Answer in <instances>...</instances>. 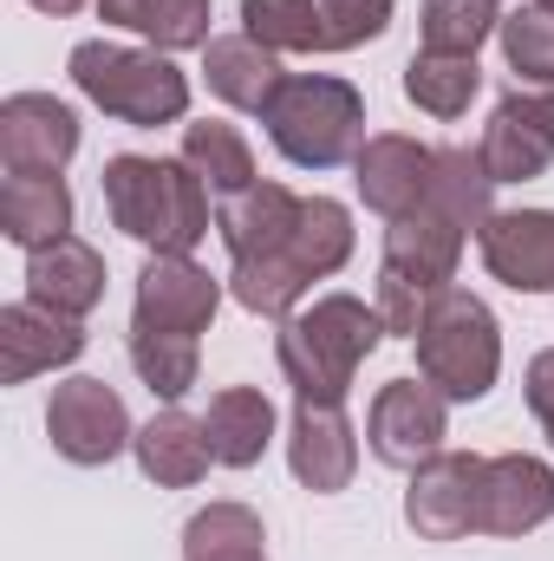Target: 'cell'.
I'll return each instance as SVG.
<instances>
[{
    "mask_svg": "<svg viewBox=\"0 0 554 561\" xmlns=\"http://www.w3.org/2000/svg\"><path fill=\"white\" fill-rule=\"evenodd\" d=\"M0 229L13 249H53L59 236H72V190L66 176H7L0 183Z\"/></svg>",
    "mask_w": 554,
    "mask_h": 561,
    "instance_id": "24",
    "label": "cell"
},
{
    "mask_svg": "<svg viewBox=\"0 0 554 561\" xmlns=\"http://www.w3.org/2000/svg\"><path fill=\"white\" fill-rule=\"evenodd\" d=\"M483 463L476 450H437L430 463L412 470L405 490V523L424 542H463L476 536V510H483Z\"/></svg>",
    "mask_w": 554,
    "mask_h": 561,
    "instance_id": "10",
    "label": "cell"
},
{
    "mask_svg": "<svg viewBox=\"0 0 554 561\" xmlns=\"http://www.w3.org/2000/svg\"><path fill=\"white\" fill-rule=\"evenodd\" d=\"M183 163L209 183V196H242L249 183H262V176H255V150H249V138H242L235 125H222V118L183 125Z\"/></svg>",
    "mask_w": 554,
    "mask_h": 561,
    "instance_id": "28",
    "label": "cell"
},
{
    "mask_svg": "<svg viewBox=\"0 0 554 561\" xmlns=\"http://www.w3.org/2000/svg\"><path fill=\"white\" fill-rule=\"evenodd\" d=\"M503 26V7L496 0H424L417 7V33H424V53H470L483 39H496Z\"/></svg>",
    "mask_w": 554,
    "mask_h": 561,
    "instance_id": "31",
    "label": "cell"
},
{
    "mask_svg": "<svg viewBox=\"0 0 554 561\" xmlns=\"http://www.w3.org/2000/svg\"><path fill=\"white\" fill-rule=\"evenodd\" d=\"M450 437V399L430 379H392L379 386L372 412H366V444L385 470H417L443 450Z\"/></svg>",
    "mask_w": 554,
    "mask_h": 561,
    "instance_id": "9",
    "label": "cell"
},
{
    "mask_svg": "<svg viewBox=\"0 0 554 561\" xmlns=\"http://www.w3.org/2000/svg\"><path fill=\"white\" fill-rule=\"evenodd\" d=\"M46 437L79 470H99V463H112V457H125L138 444L125 399L105 379H85V373L66 379V386H53V399H46Z\"/></svg>",
    "mask_w": 554,
    "mask_h": 561,
    "instance_id": "8",
    "label": "cell"
},
{
    "mask_svg": "<svg viewBox=\"0 0 554 561\" xmlns=\"http://www.w3.org/2000/svg\"><path fill=\"white\" fill-rule=\"evenodd\" d=\"M85 353V327L39 307V300H7L0 307V386H26L39 373H59Z\"/></svg>",
    "mask_w": 554,
    "mask_h": 561,
    "instance_id": "14",
    "label": "cell"
},
{
    "mask_svg": "<svg viewBox=\"0 0 554 561\" xmlns=\"http://www.w3.org/2000/svg\"><path fill=\"white\" fill-rule=\"evenodd\" d=\"M262 125L293 170H339L366 144V92L339 72H287Z\"/></svg>",
    "mask_w": 554,
    "mask_h": 561,
    "instance_id": "5",
    "label": "cell"
},
{
    "mask_svg": "<svg viewBox=\"0 0 554 561\" xmlns=\"http://www.w3.org/2000/svg\"><path fill=\"white\" fill-rule=\"evenodd\" d=\"M203 431H209V450H216L222 470H255L275 444V405H268L262 386H222L209 399Z\"/></svg>",
    "mask_w": 554,
    "mask_h": 561,
    "instance_id": "23",
    "label": "cell"
},
{
    "mask_svg": "<svg viewBox=\"0 0 554 561\" xmlns=\"http://www.w3.org/2000/svg\"><path fill=\"white\" fill-rule=\"evenodd\" d=\"M79 150V112L53 92H13L0 105V157L7 176H59Z\"/></svg>",
    "mask_w": 554,
    "mask_h": 561,
    "instance_id": "11",
    "label": "cell"
},
{
    "mask_svg": "<svg viewBox=\"0 0 554 561\" xmlns=\"http://www.w3.org/2000/svg\"><path fill=\"white\" fill-rule=\"evenodd\" d=\"M131 450H138V470L157 490H196V483L209 477V463H216L203 419H189L183 405H163V412L138 431Z\"/></svg>",
    "mask_w": 554,
    "mask_h": 561,
    "instance_id": "21",
    "label": "cell"
},
{
    "mask_svg": "<svg viewBox=\"0 0 554 561\" xmlns=\"http://www.w3.org/2000/svg\"><path fill=\"white\" fill-rule=\"evenodd\" d=\"M476 249L489 280L516 294H554V209H496Z\"/></svg>",
    "mask_w": 554,
    "mask_h": 561,
    "instance_id": "15",
    "label": "cell"
},
{
    "mask_svg": "<svg viewBox=\"0 0 554 561\" xmlns=\"http://www.w3.org/2000/svg\"><path fill=\"white\" fill-rule=\"evenodd\" d=\"M353 183H359V196H366L372 216L399 222V216H412L417 203L430 196L437 150L405 138V131H372V138L359 144V157H353Z\"/></svg>",
    "mask_w": 554,
    "mask_h": 561,
    "instance_id": "13",
    "label": "cell"
},
{
    "mask_svg": "<svg viewBox=\"0 0 554 561\" xmlns=\"http://www.w3.org/2000/svg\"><path fill=\"white\" fill-rule=\"evenodd\" d=\"M105 216L150 255H189L209 236V183L183 157H138L118 150L99 170Z\"/></svg>",
    "mask_w": 554,
    "mask_h": 561,
    "instance_id": "2",
    "label": "cell"
},
{
    "mask_svg": "<svg viewBox=\"0 0 554 561\" xmlns=\"http://www.w3.org/2000/svg\"><path fill=\"white\" fill-rule=\"evenodd\" d=\"M229 561H268V549H255V556H229Z\"/></svg>",
    "mask_w": 554,
    "mask_h": 561,
    "instance_id": "35",
    "label": "cell"
},
{
    "mask_svg": "<svg viewBox=\"0 0 554 561\" xmlns=\"http://www.w3.org/2000/svg\"><path fill=\"white\" fill-rule=\"evenodd\" d=\"M92 7H99L105 26H131L157 53H203L216 39L209 33V20H216L209 0H92Z\"/></svg>",
    "mask_w": 554,
    "mask_h": 561,
    "instance_id": "25",
    "label": "cell"
},
{
    "mask_svg": "<svg viewBox=\"0 0 554 561\" xmlns=\"http://www.w3.org/2000/svg\"><path fill=\"white\" fill-rule=\"evenodd\" d=\"M26 7H39V13H53V20H66V13H79L85 0H26Z\"/></svg>",
    "mask_w": 554,
    "mask_h": 561,
    "instance_id": "34",
    "label": "cell"
},
{
    "mask_svg": "<svg viewBox=\"0 0 554 561\" xmlns=\"http://www.w3.org/2000/svg\"><path fill=\"white\" fill-rule=\"evenodd\" d=\"M72 85L118 125L131 131H157L176 125L189 112V72L157 53V46H118V39H79L66 59Z\"/></svg>",
    "mask_w": 554,
    "mask_h": 561,
    "instance_id": "4",
    "label": "cell"
},
{
    "mask_svg": "<svg viewBox=\"0 0 554 561\" xmlns=\"http://www.w3.org/2000/svg\"><path fill=\"white\" fill-rule=\"evenodd\" d=\"M476 150H483L489 183H535L554 163V131L529 112V99H522V85H516V92L496 99V112H489Z\"/></svg>",
    "mask_w": 554,
    "mask_h": 561,
    "instance_id": "19",
    "label": "cell"
},
{
    "mask_svg": "<svg viewBox=\"0 0 554 561\" xmlns=\"http://www.w3.org/2000/svg\"><path fill=\"white\" fill-rule=\"evenodd\" d=\"M385 320L359 294H320L313 307L287 313L275 333V359L300 405H346L359 366L379 353Z\"/></svg>",
    "mask_w": 554,
    "mask_h": 561,
    "instance_id": "3",
    "label": "cell"
},
{
    "mask_svg": "<svg viewBox=\"0 0 554 561\" xmlns=\"http://www.w3.org/2000/svg\"><path fill=\"white\" fill-rule=\"evenodd\" d=\"M268 549V529L249 503H209L183 523V561H229Z\"/></svg>",
    "mask_w": 554,
    "mask_h": 561,
    "instance_id": "30",
    "label": "cell"
},
{
    "mask_svg": "<svg viewBox=\"0 0 554 561\" xmlns=\"http://www.w3.org/2000/svg\"><path fill=\"white\" fill-rule=\"evenodd\" d=\"M503 59L516 72V85H554V13L549 7H516L496 26Z\"/></svg>",
    "mask_w": 554,
    "mask_h": 561,
    "instance_id": "32",
    "label": "cell"
},
{
    "mask_svg": "<svg viewBox=\"0 0 554 561\" xmlns=\"http://www.w3.org/2000/svg\"><path fill=\"white\" fill-rule=\"evenodd\" d=\"M222 307V280L189 255H150L138 268V300H131V327L157 333H209Z\"/></svg>",
    "mask_w": 554,
    "mask_h": 561,
    "instance_id": "12",
    "label": "cell"
},
{
    "mask_svg": "<svg viewBox=\"0 0 554 561\" xmlns=\"http://www.w3.org/2000/svg\"><path fill=\"white\" fill-rule=\"evenodd\" d=\"M476 92H483V66L470 53H412L405 66V99L437 125H457L476 105Z\"/></svg>",
    "mask_w": 554,
    "mask_h": 561,
    "instance_id": "26",
    "label": "cell"
},
{
    "mask_svg": "<svg viewBox=\"0 0 554 561\" xmlns=\"http://www.w3.org/2000/svg\"><path fill=\"white\" fill-rule=\"evenodd\" d=\"M417 379H430L450 405H476L503 379V327L483 294L443 287L417 327Z\"/></svg>",
    "mask_w": 554,
    "mask_h": 561,
    "instance_id": "6",
    "label": "cell"
},
{
    "mask_svg": "<svg viewBox=\"0 0 554 561\" xmlns=\"http://www.w3.org/2000/svg\"><path fill=\"white\" fill-rule=\"evenodd\" d=\"M489 196H496V183H489V170H483V150H463V144L437 150V183H430V196L417 203L412 216H399V222L385 229L379 300H372L379 320H385V333L417 340L430 300L457 280L463 242L483 236V222L496 216Z\"/></svg>",
    "mask_w": 554,
    "mask_h": 561,
    "instance_id": "1",
    "label": "cell"
},
{
    "mask_svg": "<svg viewBox=\"0 0 554 561\" xmlns=\"http://www.w3.org/2000/svg\"><path fill=\"white\" fill-rule=\"evenodd\" d=\"M522 392H529V412H535V424L549 431V444H554V346H542V353L529 359Z\"/></svg>",
    "mask_w": 554,
    "mask_h": 561,
    "instance_id": "33",
    "label": "cell"
},
{
    "mask_svg": "<svg viewBox=\"0 0 554 561\" xmlns=\"http://www.w3.org/2000/svg\"><path fill=\"white\" fill-rule=\"evenodd\" d=\"M554 516V470L529 450H503L483 463V510L476 529L483 536H535Z\"/></svg>",
    "mask_w": 554,
    "mask_h": 561,
    "instance_id": "16",
    "label": "cell"
},
{
    "mask_svg": "<svg viewBox=\"0 0 554 561\" xmlns=\"http://www.w3.org/2000/svg\"><path fill=\"white\" fill-rule=\"evenodd\" d=\"M293 216H300V196L287 183H249L242 196H222L216 236H222L229 262H249V255H268L293 236Z\"/></svg>",
    "mask_w": 554,
    "mask_h": 561,
    "instance_id": "22",
    "label": "cell"
},
{
    "mask_svg": "<svg viewBox=\"0 0 554 561\" xmlns=\"http://www.w3.org/2000/svg\"><path fill=\"white\" fill-rule=\"evenodd\" d=\"M280 53H268L262 39H249V33H216L209 46H203V85L229 105V112H268L280 92Z\"/></svg>",
    "mask_w": 554,
    "mask_h": 561,
    "instance_id": "20",
    "label": "cell"
},
{
    "mask_svg": "<svg viewBox=\"0 0 554 561\" xmlns=\"http://www.w3.org/2000/svg\"><path fill=\"white\" fill-rule=\"evenodd\" d=\"M399 0H242V33L268 53H353L392 26Z\"/></svg>",
    "mask_w": 554,
    "mask_h": 561,
    "instance_id": "7",
    "label": "cell"
},
{
    "mask_svg": "<svg viewBox=\"0 0 554 561\" xmlns=\"http://www.w3.org/2000/svg\"><path fill=\"white\" fill-rule=\"evenodd\" d=\"M353 242H359V229H353V209L339 203V196H300V222H293V236H287V255L307 268L313 280L339 275L346 262H353Z\"/></svg>",
    "mask_w": 554,
    "mask_h": 561,
    "instance_id": "27",
    "label": "cell"
},
{
    "mask_svg": "<svg viewBox=\"0 0 554 561\" xmlns=\"http://www.w3.org/2000/svg\"><path fill=\"white\" fill-rule=\"evenodd\" d=\"M26 300L53 307L66 320H85L105 300V255L79 236H59L53 249H33L26 255Z\"/></svg>",
    "mask_w": 554,
    "mask_h": 561,
    "instance_id": "18",
    "label": "cell"
},
{
    "mask_svg": "<svg viewBox=\"0 0 554 561\" xmlns=\"http://www.w3.org/2000/svg\"><path fill=\"white\" fill-rule=\"evenodd\" d=\"M535 7H549V13H554V0H535Z\"/></svg>",
    "mask_w": 554,
    "mask_h": 561,
    "instance_id": "36",
    "label": "cell"
},
{
    "mask_svg": "<svg viewBox=\"0 0 554 561\" xmlns=\"http://www.w3.org/2000/svg\"><path fill=\"white\" fill-rule=\"evenodd\" d=\"M287 463L293 483L313 496H339L359 470V431L346 419V405H293L287 424Z\"/></svg>",
    "mask_w": 554,
    "mask_h": 561,
    "instance_id": "17",
    "label": "cell"
},
{
    "mask_svg": "<svg viewBox=\"0 0 554 561\" xmlns=\"http://www.w3.org/2000/svg\"><path fill=\"white\" fill-rule=\"evenodd\" d=\"M131 366L150 386V399L176 405L196 392V373H203V353H196V333H157V327H131Z\"/></svg>",
    "mask_w": 554,
    "mask_h": 561,
    "instance_id": "29",
    "label": "cell"
}]
</instances>
